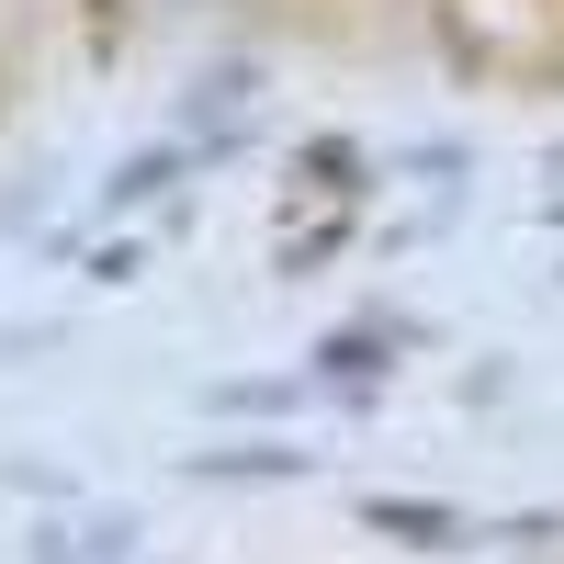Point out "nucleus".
Returning a JSON list of instances; mask_svg holds the SVG:
<instances>
[]
</instances>
